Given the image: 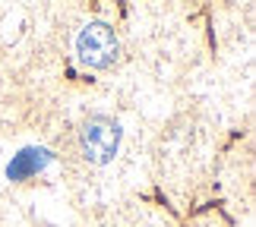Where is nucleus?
<instances>
[{
	"instance_id": "nucleus-1",
	"label": "nucleus",
	"mask_w": 256,
	"mask_h": 227,
	"mask_svg": "<svg viewBox=\"0 0 256 227\" xmlns=\"http://www.w3.org/2000/svg\"><path fill=\"white\" fill-rule=\"evenodd\" d=\"M76 54L92 70H108V66H114L117 54H120V41H117L114 28L108 22H88L76 35Z\"/></svg>"
},
{
	"instance_id": "nucleus-2",
	"label": "nucleus",
	"mask_w": 256,
	"mask_h": 227,
	"mask_svg": "<svg viewBox=\"0 0 256 227\" xmlns=\"http://www.w3.org/2000/svg\"><path fill=\"white\" fill-rule=\"evenodd\" d=\"M80 145H82V155L95 164H104L117 155V145H120V126H117L111 117H88L80 130Z\"/></svg>"
},
{
	"instance_id": "nucleus-3",
	"label": "nucleus",
	"mask_w": 256,
	"mask_h": 227,
	"mask_svg": "<svg viewBox=\"0 0 256 227\" xmlns=\"http://www.w3.org/2000/svg\"><path fill=\"white\" fill-rule=\"evenodd\" d=\"M44 164H48V152L26 149L22 155H16L13 164H10V177H13V180H22V177H32L35 171H42Z\"/></svg>"
}]
</instances>
